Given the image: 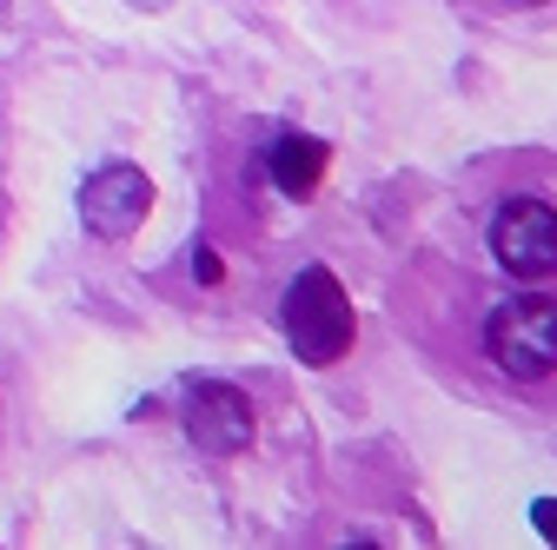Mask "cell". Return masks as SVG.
<instances>
[{
  "instance_id": "2",
  "label": "cell",
  "mask_w": 557,
  "mask_h": 550,
  "mask_svg": "<svg viewBox=\"0 0 557 550\" xmlns=\"http://www.w3.org/2000/svg\"><path fill=\"white\" fill-rule=\"evenodd\" d=\"M278 318H286V346L299 352V365H338L345 352H352V299H345V286L332 279L325 265H306L299 279L286 286V305H278Z\"/></svg>"
},
{
  "instance_id": "9",
  "label": "cell",
  "mask_w": 557,
  "mask_h": 550,
  "mask_svg": "<svg viewBox=\"0 0 557 550\" xmlns=\"http://www.w3.org/2000/svg\"><path fill=\"white\" fill-rule=\"evenodd\" d=\"M0 14H8V0H0Z\"/></svg>"
},
{
  "instance_id": "7",
  "label": "cell",
  "mask_w": 557,
  "mask_h": 550,
  "mask_svg": "<svg viewBox=\"0 0 557 550\" xmlns=\"http://www.w3.org/2000/svg\"><path fill=\"white\" fill-rule=\"evenodd\" d=\"M531 517H537V530L557 543V498H537V504H531Z\"/></svg>"
},
{
  "instance_id": "6",
  "label": "cell",
  "mask_w": 557,
  "mask_h": 550,
  "mask_svg": "<svg viewBox=\"0 0 557 550\" xmlns=\"http://www.w3.org/2000/svg\"><path fill=\"white\" fill-rule=\"evenodd\" d=\"M325 160H332L325 140H312V133H286V140H272L265 173H272V186L286 192V199H312L319 179H325Z\"/></svg>"
},
{
  "instance_id": "5",
  "label": "cell",
  "mask_w": 557,
  "mask_h": 550,
  "mask_svg": "<svg viewBox=\"0 0 557 550\" xmlns=\"http://www.w3.org/2000/svg\"><path fill=\"white\" fill-rule=\"evenodd\" d=\"M186 438L206 458H239L252 445V398L239 385H220V378L193 385L186 391Z\"/></svg>"
},
{
  "instance_id": "4",
  "label": "cell",
  "mask_w": 557,
  "mask_h": 550,
  "mask_svg": "<svg viewBox=\"0 0 557 550\" xmlns=\"http://www.w3.org/2000/svg\"><path fill=\"white\" fill-rule=\"evenodd\" d=\"M147 213H153V179L139 173V166H100V173H87V186H81V220H87V233L94 239H107V246H120V239H133L139 226H147Z\"/></svg>"
},
{
  "instance_id": "1",
  "label": "cell",
  "mask_w": 557,
  "mask_h": 550,
  "mask_svg": "<svg viewBox=\"0 0 557 550\" xmlns=\"http://www.w3.org/2000/svg\"><path fill=\"white\" fill-rule=\"evenodd\" d=\"M484 359L511 385H544L557 372V299L550 292H505L484 312Z\"/></svg>"
},
{
  "instance_id": "3",
  "label": "cell",
  "mask_w": 557,
  "mask_h": 550,
  "mask_svg": "<svg viewBox=\"0 0 557 550\" xmlns=\"http://www.w3.org/2000/svg\"><path fill=\"white\" fill-rule=\"evenodd\" d=\"M492 259L511 272V279H550L557 272V205L537 192H518L492 213Z\"/></svg>"
},
{
  "instance_id": "8",
  "label": "cell",
  "mask_w": 557,
  "mask_h": 550,
  "mask_svg": "<svg viewBox=\"0 0 557 550\" xmlns=\"http://www.w3.org/2000/svg\"><path fill=\"white\" fill-rule=\"evenodd\" d=\"M133 8H160V0H133Z\"/></svg>"
}]
</instances>
